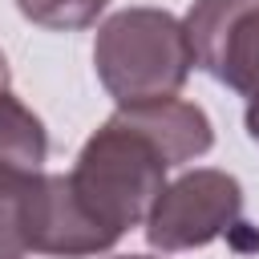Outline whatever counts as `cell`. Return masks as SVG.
<instances>
[{"label": "cell", "instance_id": "obj_1", "mask_svg": "<svg viewBox=\"0 0 259 259\" xmlns=\"http://www.w3.org/2000/svg\"><path fill=\"white\" fill-rule=\"evenodd\" d=\"M93 65L109 97L130 109L174 97L194 65L182 20L162 8H125L97 28Z\"/></svg>", "mask_w": 259, "mask_h": 259}, {"label": "cell", "instance_id": "obj_2", "mask_svg": "<svg viewBox=\"0 0 259 259\" xmlns=\"http://www.w3.org/2000/svg\"><path fill=\"white\" fill-rule=\"evenodd\" d=\"M69 186L81 210L113 239L138 227L166 186L162 154L125 121L109 117L77 154Z\"/></svg>", "mask_w": 259, "mask_h": 259}, {"label": "cell", "instance_id": "obj_3", "mask_svg": "<svg viewBox=\"0 0 259 259\" xmlns=\"http://www.w3.org/2000/svg\"><path fill=\"white\" fill-rule=\"evenodd\" d=\"M243 186L227 170H190L178 182L162 186L146 214V239L158 251L206 247L239 223Z\"/></svg>", "mask_w": 259, "mask_h": 259}, {"label": "cell", "instance_id": "obj_4", "mask_svg": "<svg viewBox=\"0 0 259 259\" xmlns=\"http://www.w3.org/2000/svg\"><path fill=\"white\" fill-rule=\"evenodd\" d=\"M182 28L214 81L259 97V0H194Z\"/></svg>", "mask_w": 259, "mask_h": 259}, {"label": "cell", "instance_id": "obj_5", "mask_svg": "<svg viewBox=\"0 0 259 259\" xmlns=\"http://www.w3.org/2000/svg\"><path fill=\"white\" fill-rule=\"evenodd\" d=\"M24 239H28V251L65 255V259L97 255V251H109L117 243L81 210V202L69 186V174H40V170L32 178V190H28Z\"/></svg>", "mask_w": 259, "mask_h": 259}, {"label": "cell", "instance_id": "obj_6", "mask_svg": "<svg viewBox=\"0 0 259 259\" xmlns=\"http://www.w3.org/2000/svg\"><path fill=\"white\" fill-rule=\"evenodd\" d=\"M113 117L125 121L130 130H138V134L162 154L166 166L190 162V158L206 154L210 142H214L210 117H206L194 101H178V97H162V101H146V105H130V109H117Z\"/></svg>", "mask_w": 259, "mask_h": 259}, {"label": "cell", "instance_id": "obj_7", "mask_svg": "<svg viewBox=\"0 0 259 259\" xmlns=\"http://www.w3.org/2000/svg\"><path fill=\"white\" fill-rule=\"evenodd\" d=\"M49 154V138L40 117L12 97V77H8V61L0 53V166H16V170H40Z\"/></svg>", "mask_w": 259, "mask_h": 259}, {"label": "cell", "instance_id": "obj_8", "mask_svg": "<svg viewBox=\"0 0 259 259\" xmlns=\"http://www.w3.org/2000/svg\"><path fill=\"white\" fill-rule=\"evenodd\" d=\"M32 178H36V170L0 166V259H20L28 251L24 214H28Z\"/></svg>", "mask_w": 259, "mask_h": 259}, {"label": "cell", "instance_id": "obj_9", "mask_svg": "<svg viewBox=\"0 0 259 259\" xmlns=\"http://www.w3.org/2000/svg\"><path fill=\"white\" fill-rule=\"evenodd\" d=\"M20 12L40 28H89L109 0H16Z\"/></svg>", "mask_w": 259, "mask_h": 259}, {"label": "cell", "instance_id": "obj_10", "mask_svg": "<svg viewBox=\"0 0 259 259\" xmlns=\"http://www.w3.org/2000/svg\"><path fill=\"white\" fill-rule=\"evenodd\" d=\"M247 134L259 142V97H251V105H247Z\"/></svg>", "mask_w": 259, "mask_h": 259}, {"label": "cell", "instance_id": "obj_11", "mask_svg": "<svg viewBox=\"0 0 259 259\" xmlns=\"http://www.w3.org/2000/svg\"><path fill=\"white\" fill-rule=\"evenodd\" d=\"M117 259H154V255H117Z\"/></svg>", "mask_w": 259, "mask_h": 259}]
</instances>
